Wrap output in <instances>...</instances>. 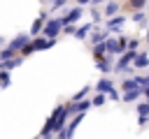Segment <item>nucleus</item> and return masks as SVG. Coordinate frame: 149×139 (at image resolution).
Returning a JSON list of instances; mask_svg holds the SVG:
<instances>
[{"label": "nucleus", "mask_w": 149, "mask_h": 139, "mask_svg": "<svg viewBox=\"0 0 149 139\" xmlns=\"http://www.w3.org/2000/svg\"><path fill=\"white\" fill-rule=\"evenodd\" d=\"M61 32H63V21H61V16H56V19H47V21H44L40 35H44V37H49V39H56Z\"/></svg>", "instance_id": "nucleus-1"}, {"label": "nucleus", "mask_w": 149, "mask_h": 139, "mask_svg": "<svg viewBox=\"0 0 149 139\" xmlns=\"http://www.w3.org/2000/svg\"><path fill=\"white\" fill-rule=\"evenodd\" d=\"M135 53H137V51L126 49V51L121 53V58L116 60V65H112V70H114V72H128V70H130V63H133V58H135Z\"/></svg>", "instance_id": "nucleus-2"}, {"label": "nucleus", "mask_w": 149, "mask_h": 139, "mask_svg": "<svg viewBox=\"0 0 149 139\" xmlns=\"http://www.w3.org/2000/svg\"><path fill=\"white\" fill-rule=\"evenodd\" d=\"M81 14H84V7H72V9H68L65 12V16H61V21H63V25H74L79 19H81Z\"/></svg>", "instance_id": "nucleus-3"}, {"label": "nucleus", "mask_w": 149, "mask_h": 139, "mask_svg": "<svg viewBox=\"0 0 149 139\" xmlns=\"http://www.w3.org/2000/svg\"><path fill=\"white\" fill-rule=\"evenodd\" d=\"M56 44V39H49V37H40V35H35V39L30 42V46H33V51H44V49H51Z\"/></svg>", "instance_id": "nucleus-4"}, {"label": "nucleus", "mask_w": 149, "mask_h": 139, "mask_svg": "<svg viewBox=\"0 0 149 139\" xmlns=\"http://www.w3.org/2000/svg\"><path fill=\"white\" fill-rule=\"evenodd\" d=\"M123 23H126V16H119V14H114V16H109V19H107L105 28H107L109 32H119Z\"/></svg>", "instance_id": "nucleus-5"}, {"label": "nucleus", "mask_w": 149, "mask_h": 139, "mask_svg": "<svg viewBox=\"0 0 149 139\" xmlns=\"http://www.w3.org/2000/svg\"><path fill=\"white\" fill-rule=\"evenodd\" d=\"M130 67H135V70H144V67H149V53H147V51L135 53V58H133Z\"/></svg>", "instance_id": "nucleus-6"}, {"label": "nucleus", "mask_w": 149, "mask_h": 139, "mask_svg": "<svg viewBox=\"0 0 149 139\" xmlns=\"http://www.w3.org/2000/svg\"><path fill=\"white\" fill-rule=\"evenodd\" d=\"M102 44H105V51H107L109 56H119V53H121V51H119V39H116V37H109V35H107Z\"/></svg>", "instance_id": "nucleus-7"}, {"label": "nucleus", "mask_w": 149, "mask_h": 139, "mask_svg": "<svg viewBox=\"0 0 149 139\" xmlns=\"http://www.w3.org/2000/svg\"><path fill=\"white\" fill-rule=\"evenodd\" d=\"M47 19H49V14H47V12H42V14H40V16H37L35 21H33L30 35H40V32H42V25H44V21H47Z\"/></svg>", "instance_id": "nucleus-8"}, {"label": "nucleus", "mask_w": 149, "mask_h": 139, "mask_svg": "<svg viewBox=\"0 0 149 139\" xmlns=\"http://www.w3.org/2000/svg\"><path fill=\"white\" fill-rule=\"evenodd\" d=\"M91 30H93V21H91V23H84V25H79V28H74V32H72V35H74L77 39H86Z\"/></svg>", "instance_id": "nucleus-9"}, {"label": "nucleus", "mask_w": 149, "mask_h": 139, "mask_svg": "<svg viewBox=\"0 0 149 139\" xmlns=\"http://www.w3.org/2000/svg\"><path fill=\"white\" fill-rule=\"evenodd\" d=\"M95 65H98V70H100L102 74L112 72V56H109V53H107V56H102L100 60H95Z\"/></svg>", "instance_id": "nucleus-10"}, {"label": "nucleus", "mask_w": 149, "mask_h": 139, "mask_svg": "<svg viewBox=\"0 0 149 139\" xmlns=\"http://www.w3.org/2000/svg\"><path fill=\"white\" fill-rule=\"evenodd\" d=\"M23 44H28V32H23V35L14 37V39L9 42V49H12V51H21V46H23Z\"/></svg>", "instance_id": "nucleus-11"}, {"label": "nucleus", "mask_w": 149, "mask_h": 139, "mask_svg": "<svg viewBox=\"0 0 149 139\" xmlns=\"http://www.w3.org/2000/svg\"><path fill=\"white\" fill-rule=\"evenodd\" d=\"M112 88H114V83H112V79H107V76H102V79L95 83V90H98V93H105V95H107Z\"/></svg>", "instance_id": "nucleus-12"}, {"label": "nucleus", "mask_w": 149, "mask_h": 139, "mask_svg": "<svg viewBox=\"0 0 149 139\" xmlns=\"http://www.w3.org/2000/svg\"><path fill=\"white\" fill-rule=\"evenodd\" d=\"M140 95H142V88L137 86V88H133V90H123L121 100H123V102H135V100H137Z\"/></svg>", "instance_id": "nucleus-13"}, {"label": "nucleus", "mask_w": 149, "mask_h": 139, "mask_svg": "<svg viewBox=\"0 0 149 139\" xmlns=\"http://www.w3.org/2000/svg\"><path fill=\"white\" fill-rule=\"evenodd\" d=\"M114 14H119V2H109V0H107V5H105V16L109 19V16H114Z\"/></svg>", "instance_id": "nucleus-14"}, {"label": "nucleus", "mask_w": 149, "mask_h": 139, "mask_svg": "<svg viewBox=\"0 0 149 139\" xmlns=\"http://www.w3.org/2000/svg\"><path fill=\"white\" fill-rule=\"evenodd\" d=\"M102 56H107V51H105V44H102V42L93 44V58H95V60H100Z\"/></svg>", "instance_id": "nucleus-15"}, {"label": "nucleus", "mask_w": 149, "mask_h": 139, "mask_svg": "<svg viewBox=\"0 0 149 139\" xmlns=\"http://www.w3.org/2000/svg\"><path fill=\"white\" fill-rule=\"evenodd\" d=\"M107 35H109V30H107V28H105V30H100V32H93V35H91V42H93V44L105 42V37H107Z\"/></svg>", "instance_id": "nucleus-16"}, {"label": "nucleus", "mask_w": 149, "mask_h": 139, "mask_svg": "<svg viewBox=\"0 0 149 139\" xmlns=\"http://www.w3.org/2000/svg\"><path fill=\"white\" fill-rule=\"evenodd\" d=\"M130 19H133L135 23H144V21H147V14H144L142 9H135V14H133Z\"/></svg>", "instance_id": "nucleus-17"}, {"label": "nucleus", "mask_w": 149, "mask_h": 139, "mask_svg": "<svg viewBox=\"0 0 149 139\" xmlns=\"http://www.w3.org/2000/svg\"><path fill=\"white\" fill-rule=\"evenodd\" d=\"M105 100H107V97H105V93H98V95L91 100V107H102V104H105Z\"/></svg>", "instance_id": "nucleus-18"}, {"label": "nucleus", "mask_w": 149, "mask_h": 139, "mask_svg": "<svg viewBox=\"0 0 149 139\" xmlns=\"http://www.w3.org/2000/svg\"><path fill=\"white\" fill-rule=\"evenodd\" d=\"M16 56V51H12L9 46H5L2 51H0V60H9V58H14Z\"/></svg>", "instance_id": "nucleus-19"}, {"label": "nucleus", "mask_w": 149, "mask_h": 139, "mask_svg": "<svg viewBox=\"0 0 149 139\" xmlns=\"http://www.w3.org/2000/svg\"><path fill=\"white\" fill-rule=\"evenodd\" d=\"M0 86L2 88L9 86V70H0Z\"/></svg>", "instance_id": "nucleus-20"}, {"label": "nucleus", "mask_w": 149, "mask_h": 139, "mask_svg": "<svg viewBox=\"0 0 149 139\" xmlns=\"http://www.w3.org/2000/svg\"><path fill=\"white\" fill-rule=\"evenodd\" d=\"M126 2H128V7H130V9H142L149 0H126Z\"/></svg>", "instance_id": "nucleus-21"}, {"label": "nucleus", "mask_w": 149, "mask_h": 139, "mask_svg": "<svg viewBox=\"0 0 149 139\" xmlns=\"http://www.w3.org/2000/svg\"><path fill=\"white\" fill-rule=\"evenodd\" d=\"M137 116H149V100L137 104Z\"/></svg>", "instance_id": "nucleus-22"}, {"label": "nucleus", "mask_w": 149, "mask_h": 139, "mask_svg": "<svg viewBox=\"0 0 149 139\" xmlns=\"http://www.w3.org/2000/svg\"><path fill=\"white\" fill-rule=\"evenodd\" d=\"M121 88H123V90H133V88H137V83H135V79H123Z\"/></svg>", "instance_id": "nucleus-23"}, {"label": "nucleus", "mask_w": 149, "mask_h": 139, "mask_svg": "<svg viewBox=\"0 0 149 139\" xmlns=\"http://www.w3.org/2000/svg\"><path fill=\"white\" fill-rule=\"evenodd\" d=\"M88 90H91V86H84V88H81V90H79V93L72 97V102H77V100H84V97L88 95Z\"/></svg>", "instance_id": "nucleus-24"}, {"label": "nucleus", "mask_w": 149, "mask_h": 139, "mask_svg": "<svg viewBox=\"0 0 149 139\" xmlns=\"http://www.w3.org/2000/svg\"><path fill=\"white\" fill-rule=\"evenodd\" d=\"M65 2H68V0H51V9L56 12V9H61V7H65Z\"/></svg>", "instance_id": "nucleus-25"}, {"label": "nucleus", "mask_w": 149, "mask_h": 139, "mask_svg": "<svg viewBox=\"0 0 149 139\" xmlns=\"http://www.w3.org/2000/svg\"><path fill=\"white\" fill-rule=\"evenodd\" d=\"M137 44H140V42H137V39L133 37V39H128V44H126V49H130V51H135V49H137Z\"/></svg>", "instance_id": "nucleus-26"}, {"label": "nucleus", "mask_w": 149, "mask_h": 139, "mask_svg": "<svg viewBox=\"0 0 149 139\" xmlns=\"http://www.w3.org/2000/svg\"><path fill=\"white\" fill-rule=\"evenodd\" d=\"M107 97H109V100H121V95H119V90H116V88H112V90L107 93Z\"/></svg>", "instance_id": "nucleus-27"}, {"label": "nucleus", "mask_w": 149, "mask_h": 139, "mask_svg": "<svg viewBox=\"0 0 149 139\" xmlns=\"http://www.w3.org/2000/svg\"><path fill=\"white\" fill-rule=\"evenodd\" d=\"M137 123H140L142 127H144V125H149V116H140V118H137Z\"/></svg>", "instance_id": "nucleus-28"}, {"label": "nucleus", "mask_w": 149, "mask_h": 139, "mask_svg": "<svg viewBox=\"0 0 149 139\" xmlns=\"http://www.w3.org/2000/svg\"><path fill=\"white\" fill-rule=\"evenodd\" d=\"M63 32H65V35H72V32H74V25H63Z\"/></svg>", "instance_id": "nucleus-29"}, {"label": "nucleus", "mask_w": 149, "mask_h": 139, "mask_svg": "<svg viewBox=\"0 0 149 139\" xmlns=\"http://www.w3.org/2000/svg\"><path fill=\"white\" fill-rule=\"evenodd\" d=\"M91 14H93V23H98V21H100V14H98V12H95V9H93V12H91Z\"/></svg>", "instance_id": "nucleus-30"}, {"label": "nucleus", "mask_w": 149, "mask_h": 139, "mask_svg": "<svg viewBox=\"0 0 149 139\" xmlns=\"http://www.w3.org/2000/svg\"><path fill=\"white\" fill-rule=\"evenodd\" d=\"M142 95H144V97L149 100V86H144V88H142Z\"/></svg>", "instance_id": "nucleus-31"}, {"label": "nucleus", "mask_w": 149, "mask_h": 139, "mask_svg": "<svg viewBox=\"0 0 149 139\" xmlns=\"http://www.w3.org/2000/svg\"><path fill=\"white\" fill-rule=\"evenodd\" d=\"M77 5H79V7H84V5H91V0H77Z\"/></svg>", "instance_id": "nucleus-32"}, {"label": "nucleus", "mask_w": 149, "mask_h": 139, "mask_svg": "<svg viewBox=\"0 0 149 139\" xmlns=\"http://www.w3.org/2000/svg\"><path fill=\"white\" fill-rule=\"evenodd\" d=\"M102 2H107V0H91V5L95 7V5H102Z\"/></svg>", "instance_id": "nucleus-33"}, {"label": "nucleus", "mask_w": 149, "mask_h": 139, "mask_svg": "<svg viewBox=\"0 0 149 139\" xmlns=\"http://www.w3.org/2000/svg\"><path fill=\"white\" fill-rule=\"evenodd\" d=\"M144 86H149V74H147V76H144Z\"/></svg>", "instance_id": "nucleus-34"}, {"label": "nucleus", "mask_w": 149, "mask_h": 139, "mask_svg": "<svg viewBox=\"0 0 149 139\" xmlns=\"http://www.w3.org/2000/svg\"><path fill=\"white\" fill-rule=\"evenodd\" d=\"M147 42H149V30H147Z\"/></svg>", "instance_id": "nucleus-35"}, {"label": "nucleus", "mask_w": 149, "mask_h": 139, "mask_svg": "<svg viewBox=\"0 0 149 139\" xmlns=\"http://www.w3.org/2000/svg\"><path fill=\"white\" fill-rule=\"evenodd\" d=\"M121 2H126V0H121Z\"/></svg>", "instance_id": "nucleus-36"}, {"label": "nucleus", "mask_w": 149, "mask_h": 139, "mask_svg": "<svg viewBox=\"0 0 149 139\" xmlns=\"http://www.w3.org/2000/svg\"><path fill=\"white\" fill-rule=\"evenodd\" d=\"M0 88H2V86H0Z\"/></svg>", "instance_id": "nucleus-37"}]
</instances>
